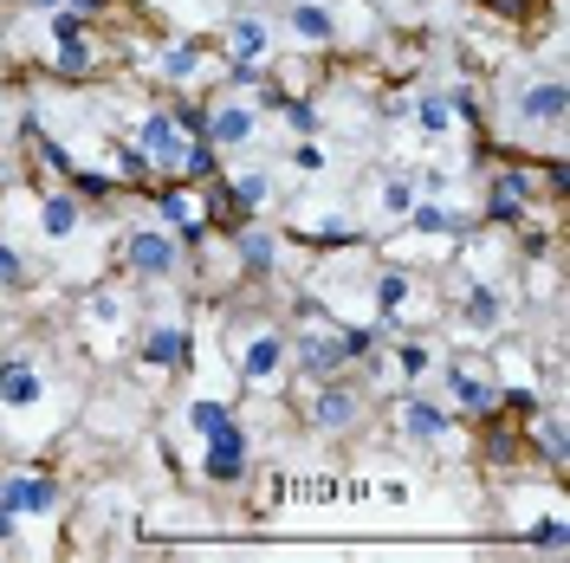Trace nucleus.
<instances>
[{
    "instance_id": "34",
    "label": "nucleus",
    "mask_w": 570,
    "mask_h": 563,
    "mask_svg": "<svg viewBox=\"0 0 570 563\" xmlns=\"http://www.w3.org/2000/svg\"><path fill=\"white\" fill-rule=\"evenodd\" d=\"M13 537H20V512H13V505H0V544H13Z\"/></svg>"
},
{
    "instance_id": "19",
    "label": "nucleus",
    "mask_w": 570,
    "mask_h": 563,
    "mask_svg": "<svg viewBox=\"0 0 570 563\" xmlns=\"http://www.w3.org/2000/svg\"><path fill=\"white\" fill-rule=\"evenodd\" d=\"M409 234H415V240H454V234H461V214H448L434 195H428V201L415 195V201H409Z\"/></svg>"
},
{
    "instance_id": "33",
    "label": "nucleus",
    "mask_w": 570,
    "mask_h": 563,
    "mask_svg": "<svg viewBox=\"0 0 570 563\" xmlns=\"http://www.w3.org/2000/svg\"><path fill=\"white\" fill-rule=\"evenodd\" d=\"M292 162H298V169H305V176H324V162H331V156H324V142H298V149H292Z\"/></svg>"
},
{
    "instance_id": "27",
    "label": "nucleus",
    "mask_w": 570,
    "mask_h": 563,
    "mask_svg": "<svg viewBox=\"0 0 570 563\" xmlns=\"http://www.w3.org/2000/svg\"><path fill=\"white\" fill-rule=\"evenodd\" d=\"M428 363H434V350H428L422 337H402V344H395V376H402V383H415Z\"/></svg>"
},
{
    "instance_id": "25",
    "label": "nucleus",
    "mask_w": 570,
    "mask_h": 563,
    "mask_svg": "<svg viewBox=\"0 0 570 563\" xmlns=\"http://www.w3.org/2000/svg\"><path fill=\"white\" fill-rule=\"evenodd\" d=\"M298 234H305L312 247H344V240H351V220H344V214H305Z\"/></svg>"
},
{
    "instance_id": "8",
    "label": "nucleus",
    "mask_w": 570,
    "mask_h": 563,
    "mask_svg": "<svg viewBox=\"0 0 570 563\" xmlns=\"http://www.w3.org/2000/svg\"><path fill=\"white\" fill-rule=\"evenodd\" d=\"M0 505H13L20 518H52L59 512V480L52 473H7L0 480Z\"/></svg>"
},
{
    "instance_id": "9",
    "label": "nucleus",
    "mask_w": 570,
    "mask_h": 563,
    "mask_svg": "<svg viewBox=\"0 0 570 563\" xmlns=\"http://www.w3.org/2000/svg\"><path fill=\"white\" fill-rule=\"evenodd\" d=\"M253 130H259V105L253 98H220V105L208 98V142L214 149H240V142H253Z\"/></svg>"
},
{
    "instance_id": "23",
    "label": "nucleus",
    "mask_w": 570,
    "mask_h": 563,
    "mask_svg": "<svg viewBox=\"0 0 570 563\" xmlns=\"http://www.w3.org/2000/svg\"><path fill=\"white\" fill-rule=\"evenodd\" d=\"M448 91H415V105H409V124L422 130V137H448Z\"/></svg>"
},
{
    "instance_id": "17",
    "label": "nucleus",
    "mask_w": 570,
    "mask_h": 563,
    "mask_svg": "<svg viewBox=\"0 0 570 563\" xmlns=\"http://www.w3.org/2000/svg\"><path fill=\"white\" fill-rule=\"evenodd\" d=\"M227 247L240 253V273H273L279 266V240H273V227H259V220H240L234 234H227Z\"/></svg>"
},
{
    "instance_id": "32",
    "label": "nucleus",
    "mask_w": 570,
    "mask_h": 563,
    "mask_svg": "<svg viewBox=\"0 0 570 563\" xmlns=\"http://www.w3.org/2000/svg\"><path fill=\"white\" fill-rule=\"evenodd\" d=\"M487 13H499V20H512V27H532L538 0H487Z\"/></svg>"
},
{
    "instance_id": "22",
    "label": "nucleus",
    "mask_w": 570,
    "mask_h": 563,
    "mask_svg": "<svg viewBox=\"0 0 570 563\" xmlns=\"http://www.w3.org/2000/svg\"><path fill=\"white\" fill-rule=\"evenodd\" d=\"M409 292H415V279L409 273H376V324H395V317L409 312Z\"/></svg>"
},
{
    "instance_id": "30",
    "label": "nucleus",
    "mask_w": 570,
    "mask_h": 563,
    "mask_svg": "<svg viewBox=\"0 0 570 563\" xmlns=\"http://www.w3.org/2000/svg\"><path fill=\"white\" fill-rule=\"evenodd\" d=\"M415 195H422V188H415V176H390V181H383V208H390V214H409V201H415Z\"/></svg>"
},
{
    "instance_id": "31",
    "label": "nucleus",
    "mask_w": 570,
    "mask_h": 563,
    "mask_svg": "<svg viewBox=\"0 0 570 563\" xmlns=\"http://www.w3.org/2000/svg\"><path fill=\"white\" fill-rule=\"evenodd\" d=\"M285 124H292V130H298V137H318V110L305 105V98H285Z\"/></svg>"
},
{
    "instance_id": "28",
    "label": "nucleus",
    "mask_w": 570,
    "mask_h": 563,
    "mask_svg": "<svg viewBox=\"0 0 570 563\" xmlns=\"http://www.w3.org/2000/svg\"><path fill=\"white\" fill-rule=\"evenodd\" d=\"M227 415H234V408H227L220 395H195V402H188V427H195V434H208V427L227 422Z\"/></svg>"
},
{
    "instance_id": "18",
    "label": "nucleus",
    "mask_w": 570,
    "mask_h": 563,
    "mask_svg": "<svg viewBox=\"0 0 570 563\" xmlns=\"http://www.w3.org/2000/svg\"><path fill=\"white\" fill-rule=\"evenodd\" d=\"M285 27H292L298 46H331V39H337V7H331V0H292Z\"/></svg>"
},
{
    "instance_id": "21",
    "label": "nucleus",
    "mask_w": 570,
    "mask_h": 563,
    "mask_svg": "<svg viewBox=\"0 0 570 563\" xmlns=\"http://www.w3.org/2000/svg\"><path fill=\"white\" fill-rule=\"evenodd\" d=\"M202 59H208V46L202 39H181V46H163L156 52V71H163V85H188L202 71Z\"/></svg>"
},
{
    "instance_id": "2",
    "label": "nucleus",
    "mask_w": 570,
    "mask_h": 563,
    "mask_svg": "<svg viewBox=\"0 0 570 563\" xmlns=\"http://www.w3.org/2000/svg\"><path fill=\"white\" fill-rule=\"evenodd\" d=\"M247 460H253V434L234 415L202 434V473H208L214 486H240L247 480Z\"/></svg>"
},
{
    "instance_id": "16",
    "label": "nucleus",
    "mask_w": 570,
    "mask_h": 563,
    "mask_svg": "<svg viewBox=\"0 0 570 563\" xmlns=\"http://www.w3.org/2000/svg\"><path fill=\"white\" fill-rule=\"evenodd\" d=\"M266 59H273V27L253 13L227 20V66H266Z\"/></svg>"
},
{
    "instance_id": "11",
    "label": "nucleus",
    "mask_w": 570,
    "mask_h": 563,
    "mask_svg": "<svg viewBox=\"0 0 570 563\" xmlns=\"http://www.w3.org/2000/svg\"><path fill=\"white\" fill-rule=\"evenodd\" d=\"M195 363V337L181 330V324H149L142 330V369H163V376H176Z\"/></svg>"
},
{
    "instance_id": "12",
    "label": "nucleus",
    "mask_w": 570,
    "mask_h": 563,
    "mask_svg": "<svg viewBox=\"0 0 570 563\" xmlns=\"http://www.w3.org/2000/svg\"><path fill=\"white\" fill-rule=\"evenodd\" d=\"M395 422H402V441H415V447H434V441L454 434V415L441 402H422V395H402L395 402Z\"/></svg>"
},
{
    "instance_id": "3",
    "label": "nucleus",
    "mask_w": 570,
    "mask_h": 563,
    "mask_svg": "<svg viewBox=\"0 0 570 563\" xmlns=\"http://www.w3.org/2000/svg\"><path fill=\"white\" fill-rule=\"evenodd\" d=\"M532 201H538L532 169H493V181H487V227H493V234H512V227H525Z\"/></svg>"
},
{
    "instance_id": "4",
    "label": "nucleus",
    "mask_w": 570,
    "mask_h": 563,
    "mask_svg": "<svg viewBox=\"0 0 570 563\" xmlns=\"http://www.w3.org/2000/svg\"><path fill=\"white\" fill-rule=\"evenodd\" d=\"M285 350L298 356V369H305V376H337V369H351V356H344V324H305V330H298V337H285Z\"/></svg>"
},
{
    "instance_id": "6",
    "label": "nucleus",
    "mask_w": 570,
    "mask_h": 563,
    "mask_svg": "<svg viewBox=\"0 0 570 563\" xmlns=\"http://www.w3.org/2000/svg\"><path fill=\"white\" fill-rule=\"evenodd\" d=\"M448 395H454L461 415L480 422V415L499 402V376L487 369V363H473V356H454V363H448Z\"/></svg>"
},
{
    "instance_id": "35",
    "label": "nucleus",
    "mask_w": 570,
    "mask_h": 563,
    "mask_svg": "<svg viewBox=\"0 0 570 563\" xmlns=\"http://www.w3.org/2000/svg\"><path fill=\"white\" fill-rule=\"evenodd\" d=\"M27 7H39V13H52V7H66V0H27Z\"/></svg>"
},
{
    "instance_id": "1",
    "label": "nucleus",
    "mask_w": 570,
    "mask_h": 563,
    "mask_svg": "<svg viewBox=\"0 0 570 563\" xmlns=\"http://www.w3.org/2000/svg\"><path fill=\"white\" fill-rule=\"evenodd\" d=\"M142 156V169L149 176H181V162H188V137H181V124H176V110L163 105V110H149L137 124V142H130Z\"/></svg>"
},
{
    "instance_id": "24",
    "label": "nucleus",
    "mask_w": 570,
    "mask_h": 563,
    "mask_svg": "<svg viewBox=\"0 0 570 563\" xmlns=\"http://www.w3.org/2000/svg\"><path fill=\"white\" fill-rule=\"evenodd\" d=\"M91 66H98L91 33H85V39H59V46H52V71H59V78H85Z\"/></svg>"
},
{
    "instance_id": "26",
    "label": "nucleus",
    "mask_w": 570,
    "mask_h": 563,
    "mask_svg": "<svg viewBox=\"0 0 570 563\" xmlns=\"http://www.w3.org/2000/svg\"><path fill=\"white\" fill-rule=\"evenodd\" d=\"M525 544H532L538 557H564V544H570V525L551 512V518H538L532 531H525Z\"/></svg>"
},
{
    "instance_id": "5",
    "label": "nucleus",
    "mask_w": 570,
    "mask_h": 563,
    "mask_svg": "<svg viewBox=\"0 0 570 563\" xmlns=\"http://www.w3.org/2000/svg\"><path fill=\"white\" fill-rule=\"evenodd\" d=\"M124 266H130L137 279H169L181 266V240L169 227H130V234H124Z\"/></svg>"
},
{
    "instance_id": "7",
    "label": "nucleus",
    "mask_w": 570,
    "mask_h": 563,
    "mask_svg": "<svg viewBox=\"0 0 570 563\" xmlns=\"http://www.w3.org/2000/svg\"><path fill=\"white\" fill-rule=\"evenodd\" d=\"M519 124L525 130H564V110H570V91H564V78H532L525 91H519Z\"/></svg>"
},
{
    "instance_id": "15",
    "label": "nucleus",
    "mask_w": 570,
    "mask_h": 563,
    "mask_svg": "<svg viewBox=\"0 0 570 563\" xmlns=\"http://www.w3.org/2000/svg\"><path fill=\"white\" fill-rule=\"evenodd\" d=\"M78 227H85V195L52 188V195L39 201V234H46L52 247H66V240H78Z\"/></svg>"
},
{
    "instance_id": "13",
    "label": "nucleus",
    "mask_w": 570,
    "mask_h": 563,
    "mask_svg": "<svg viewBox=\"0 0 570 563\" xmlns=\"http://www.w3.org/2000/svg\"><path fill=\"white\" fill-rule=\"evenodd\" d=\"M285 363H292V350H285V330L259 324V330H247V337H240V376H247V383L279 376Z\"/></svg>"
},
{
    "instance_id": "10",
    "label": "nucleus",
    "mask_w": 570,
    "mask_h": 563,
    "mask_svg": "<svg viewBox=\"0 0 570 563\" xmlns=\"http://www.w3.org/2000/svg\"><path fill=\"white\" fill-rule=\"evenodd\" d=\"M356 415H363V395L344 388V383H331V376H324V383L312 388V402H305V422L318 427V434H337V427H351Z\"/></svg>"
},
{
    "instance_id": "20",
    "label": "nucleus",
    "mask_w": 570,
    "mask_h": 563,
    "mask_svg": "<svg viewBox=\"0 0 570 563\" xmlns=\"http://www.w3.org/2000/svg\"><path fill=\"white\" fill-rule=\"evenodd\" d=\"M461 317L487 337V330H499V317H505V298L493 292V279H473L466 285V298H461Z\"/></svg>"
},
{
    "instance_id": "14",
    "label": "nucleus",
    "mask_w": 570,
    "mask_h": 563,
    "mask_svg": "<svg viewBox=\"0 0 570 563\" xmlns=\"http://www.w3.org/2000/svg\"><path fill=\"white\" fill-rule=\"evenodd\" d=\"M46 402V376L33 369V356H0V408L20 415V408H39Z\"/></svg>"
},
{
    "instance_id": "29",
    "label": "nucleus",
    "mask_w": 570,
    "mask_h": 563,
    "mask_svg": "<svg viewBox=\"0 0 570 563\" xmlns=\"http://www.w3.org/2000/svg\"><path fill=\"white\" fill-rule=\"evenodd\" d=\"M0 292H27V259L0 240Z\"/></svg>"
}]
</instances>
